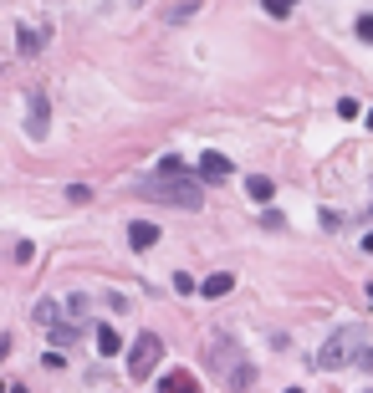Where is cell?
I'll return each instance as SVG.
<instances>
[{
	"instance_id": "6da1fadb",
	"label": "cell",
	"mask_w": 373,
	"mask_h": 393,
	"mask_svg": "<svg viewBox=\"0 0 373 393\" xmlns=\"http://www.w3.org/2000/svg\"><path fill=\"white\" fill-rule=\"evenodd\" d=\"M205 368H210L225 388H251V383H256V368H251L246 347H240L235 337H215V342L205 347Z\"/></svg>"
},
{
	"instance_id": "7a4b0ae2",
	"label": "cell",
	"mask_w": 373,
	"mask_h": 393,
	"mask_svg": "<svg viewBox=\"0 0 373 393\" xmlns=\"http://www.w3.org/2000/svg\"><path fill=\"white\" fill-rule=\"evenodd\" d=\"M143 200H159V205H174V210H200V184L194 179H164V174H153V179L138 184Z\"/></svg>"
},
{
	"instance_id": "3957f363",
	"label": "cell",
	"mask_w": 373,
	"mask_h": 393,
	"mask_svg": "<svg viewBox=\"0 0 373 393\" xmlns=\"http://www.w3.org/2000/svg\"><path fill=\"white\" fill-rule=\"evenodd\" d=\"M363 327H343L338 337H327L322 342V353H317V363L327 368V373H333V368H348V363H358L363 358Z\"/></svg>"
},
{
	"instance_id": "277c9868",
	"label": "cell",
	"mask_w": 373,
	"mask_h": 393,
	"mask_svg": "<svg viewBox=\"0 0 373 393\" xmlns=\"http://www.w3.org/2000/svg\"><path fill=\"white\" fill-rule=\"evenodd\" d=\"M159 358H164V337L143 332L134 347H128V378H153V368H159Z\"/></svg>"
},
{
	"instance_id": "5b68a950",
	"label": "cell",
	"mask_w": 373,
	"mask_h": 393,
	"mask_svg": "<svg viewBox=\"0 0 373 393\" xmlns=\"http://www.w3.org/2000/svg\"><path fill=\"white\" fill-rule=\"evenodd\" d=\"M47 128H52V102H47V92H26V133L31 138H47Z\"/></svg>"
},
{
	"instance_id": "8992f818",
	"label": "cell",
	"mask_w": 373,
	"mask_h": 393,
	"mask_svg": "<svg viewBox=\"0 0 373 393\" xmlns=\"http://www.w3.org/2000/svg\"><path fill=\"white\" fill-rule=\"evenodd\" d=\"M200 179L205 184H225L230 179V159L215 154V148H205V154H200Z\"/></svg>"
},
{
	"instance_id": "52a82bcc",
	"label": "cell",
	"mask_w": 373,
	"mask_h": 393,
	"mask_svg": "<svg viewBox=\"0 0 373 393\" xmlns=\"http://www.w3.org/2000/svg\"><path fill=\"white\" fill-rule=\"evenodd\" d=\"M159 388H164V393H200V378L184 373V368H174V373L159 378Z\"/></svg>"
},
{
	"instance_id": "ba28073f",
	"label": "cell",
	"mask_w": 373,
	"mask_h": 393,
	"mask_svg": "<svg viewBox=\"0 0 373 393\" xmlns=\"http://www.w3.org/2000/svg\"><path fill=\"white\" fill-rule=\"evenodd\" d=\"M128 240H134V250L159 246V225H153V220H134V225H128Z\"/></svg>"
},
{
	"instance_id": "9c48e42d",
	"label": "cell",
	"mask_w": 373,
	"mask_h": 393,
	"mask_svg": "<svg viewBox=\"0 0 373 393\" xmlns=\"http://www.w3.org/2000/svg\"><path fill=\"white\" fill-rule=\"evenodd\" d=\"M225 291H235V276H230V271H215V276H205V281H200V296H205V301L225 296Z\"/></svg>"
},
{
	"instance_id": "30bf717a",
	"label": "cell",
	"mask_w": 373,
	"mask_h": 393,
	"mask_svg": "<svg viewBox=\"0 0 373 393\" xmlns=\"http://www.w3.org/2000/svg\"><path fill=\"white\" fill-rule=\"evenodd\" d=\"M153 174H164V179H200V174H189V169H184V159H174V154H169V159H159V169H153Z\"/></svg>"
},
{
	"instance_id": "8fae6325",
	"label": "cell",
	"mask_w": 373,
	"mask_h": 393,
	"mask_svg": "<svg viewBox=\"0 0 373 393\" xmlns=\"http://www.w3.org/2000/svg\"><path fill=\"white\" fill-rule=\"evenodd\" d=\"M246 194H251V200H261V205H266L271 194H276V184L266 179V174H251V179H246Z\"/></svg>"
},
{
	"instance_id": "7c38bea8",
	"label": "cell",
	"mask_w": 373,
	"mask_h": 393,
	"mask_svg": "<svg viewBox=\"0 0 373 393\" xmlns=\"http://www.w3.org/2000/svg\"><path fill=\"white\" fill-rule=\"evenodd\" d=\"M118 347H123V337L113 332V327H97V353H102V358H113Z\"/></svg>"
},
{
	"instance_id": "4fadbf2b",
	"label": "cell",
	"mask_w": 373,
	"mask_h": 393,
	"mask_svg": "<svg viewBox=\"0 0 373 393\" xmlns=\"http://www.w3.org/2000/svg\"><path fill=\"white\" fill-rule=\"evenodd\" d=\"M194 11H200V0H179V6L169 11V20H174V26H179V20H189Z\"/></svg>"
},
{
	"instance_id": "5bb4252c",
	"label": "cell",
	"mask_w": 373,
	"mask_h": 393,
	"mask_svg": "<svg viewBox=\"0 0 373 393\" xmlns=\"http://www.w3.org/2000/svg\"><path fill=\"white\" fill-rule=\"evenodd\" d=\"M20 52H26V56H36V52H41V36H36L31 26H20Z\"/></svg>"
},
{
	"instance_id": "9a60e30c",
	"label": "cell",
	"mask_w": 373,
	"mask_h": 393,
	"mask_svg": "<svg viewBox=\"0 0 373 393\" xmlns=\"http://www.w3.org/2000/svg\"><path fill=\"white\" fill-rule=\"evenodd\" d=\"M72 337H77V327H67V322H57V327H52V342H57V347H67Z\"/></svg>"
},
{
	"instance_id": "2e32d148",
	"label": "cell",
	"mask_w": 373,
	"mask_h": 393,
	"mask_svg": "<svg viewBox=\"0 0 373 393\" xmlns=\"http://www.w3.org/2000/svg\"><path fill=\"white\" fill-rule=\"evenodd\" d=\"M261 6H266V16H276V20H281V16L297 6V0H261Z\"/></svg>"
},
{
	"instance_id": "e0dca14e",
	"label": "cell",
	"mask_w": 373,
	"mask_h": 393,
	"mask_svg": "<svg viewBox=\"0 0 373 393\" xmlns=\"http://www.w3.org/2000/svg\"><path fill=\"white\" fill-rule=\"evenodd\" d=\"M67 200H72V205H87V200H93V189H87V184H72Z\"/></svg>"
},
{
	"instance_id": "ac0fdd59",
	"label": "cell",
	"mask_w": 373,
	"mask_h": 393,
	"mask_svg": "<svg viewBox=\"0 0 373 393\" xmlns=\"http://www.w3.org/2000/svg\"><path fill=\"white\" fill-rule=\"evenodd\" d=\"M36 322H47V327H57V307H52V301H41V307H36Z\"/></svg>"
},
{
	"instance_id": "d6986e66",
	"label": "cell",
	"mask_w": 373,
	"mask_h": 393,
	"mask_svg": "<svg viewBox=\"0 0 373 393\" xmlns=\"http://www.w3.org/2000/svg\"><path fill=\"white\" fill-rule=\"evenodd\" d=\"M358 36H363V41H373V16H363V20H358Z\"/></svg>"
},
{
	"instance_id": "ffe728a7",
	"label": "cell",
	"mask_w": 373,
	"mask_h": 393,
	"mask_svg": "<svg viewBox=\"0 0 373 393\" xmlns=\"http://www.w3.org/2000/svg\"><path fill=\"white\" fill-rule=\"evenodd\" d=\"M358 368H363V373H373V353H368V347H363V358H358Z\"/></svg>"
},
{
	"instance_id": "44dd1931",
	"label": "cell",
	"mask_w": 373,
	"mask_h": 393,
	"mask_svg": "<svg viewBox=\"0 0 373 393\" xmlns=\"http://www.w3.org/2000/svg\"><path fill=\"white\" fill-rule=\"evenodd\" d=\"M6 353H11V337H0V358H6Z\"/></svg>"
},
{
	"instance_id": "7402d4cb",
	"label": "cell",
	"mask_w": 373,
	"mask_h": 393,
	"mask_svg": "<svg viewBox=\"0 0 373 393\" xmlns=\"http://www.w3.org/2000/svg\"><path fill=\"white\" fill-rule=\"evenodd\" d=\"M363 250H373V230H368V235H363Z\"/></svg>"
},
{
	"instance_id": "603a6c76",
	"label": "cell",
	"mask_w": 373,
	"mask_h": 393,
	"mask_svg": "<svg viewBox=\"0 0 373 393\" xmlns=\"http://www.w3.org/2000/svg\"><path fill=\"white\" fill-rule=\"evenodd\" d=\"M11 393H26V388H11Z\"/></svg>"
},
{
	"instance_id": "cb8c5ba5",
	"label": "cell",
	"mask_w": 373,
	"mask_h": 393,
	"mask_svg": "<svg viewBox=\"0 0 373 393\" xmlns=\"http://www.w3.org/2000/svg\"><path fill=\"white\" fill-rule=\"evenodd\" d=\"M368 128H373V113H368Z\"/></svg>"
},
{
	"instance_id": "d4e9b609",
	"label": "cell",
	"mask_w": 373,
	"mask_h": 393,
	"mask_svg": "<svg viewBox=\"0 0 373 393\" xmlns=\"http://www.w3.org/2000/svg\"><path fill=\"white\" fill-rule=\"evenodd\" d=\"M287 393H302V388H287Z\"/></svg>"
},
{
	"instance_id": "484cf974",
	"label": "cell",
	"mask_w": 373,
	"mask_h": 393,
	"mask_svg": "<svg viewBox=\"0 0 373 393\" xmlns=\"http://www.w3.org/2000/svg\"><path fill=\"white\" fill-rule=\"evenodd\" d=\"M368 296H373V286H368Z\"/></svg>"
},
{
	"instance_id": "4316f807",
	"label": "cell",
	"mask_w": 373,
	"mask_h": 393,
	"mask_svg": "<svg viewBox=\"0 0 373 393\" xmlns=\"http://www.w3.org/2000/svg\"><path fill=\"white\" fill-rule=\"evenodd\" d=\"M368 393H373V388H368Z\"/></svg>"
}]
</instances>
